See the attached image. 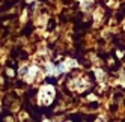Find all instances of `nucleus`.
Segmentation results:
<instances>
[{"mask_svg": "<svg viewBox=\"0 0 125 122\" xmlns=\"http://www.w3.org/2000/svg\"><path fill=\"white\" fill-rule=\"evenodd\" d=\"M5 2H14V0H5Z\"/></svg>", "mask_w": 125, "mask_h": 122, "instance_id": "obj_1", "label": "nucleus"}]
</instances>
